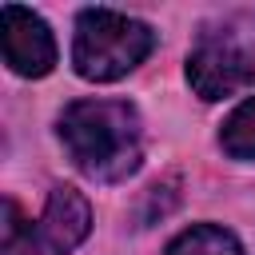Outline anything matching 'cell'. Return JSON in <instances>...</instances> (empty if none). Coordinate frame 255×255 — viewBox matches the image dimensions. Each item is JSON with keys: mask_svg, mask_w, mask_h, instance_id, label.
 <instances>
[{"mask_svg": "<svg viewBox=\"0 0 255 255\" xmlns=\"http://www.w3.org/2000/svg\"><path fill=\"white\" fill-rule=\"evenodd\" d=\"M187 84L199 100H227L255 84V60L227 36H203L187 56Z\"/></svg>", "mask_w": 255, "mask_h": 255, "instance_id": "4", "label": "cell"}, {"mask_svg": "<svg viewBox=\"0 0 255 255\" xmlns=\"http://www.w3.org/2000/svg\"><path fill=\"white\" fill-rule=\"evenodd\" d=\"M0 52H4V64L16 76H28V80L48 76L52 64H56L52 28L32 8H20V4L0 8Z\"/></svg>", "mask_w": 255, "mask_h": 255, "instance_id": "5", "label": "cell"}, {"mask_svg": "<svg viewBox=\"0 0 255 255\" xmlns=\"http://www.w3.org/2000/svg\"><path fill=\"white\" fill-rule=\"evenodd\" d=\"M151 48H155V32L128 12L84 8L76 16L72 68H76V76H84L92 84H112V80L128 76L131 68H139L147 60Z\"/></svg>", "mask_w": 255, "mask_h": 255, "instance_id": "2", "label": "cell"}, {"mask_svg": "<svg viewBox=\"0 0 255 255\" xmlns=\"http://www.w3.org/2000/svg\"><path fill=\"white\" fill-rule=\"evenodd\" d=\"M60 143L96 183L128 179L143 159L139 112L128 100H76L60 112Z\"/></svg>", "mask_w": 255, "mask_h": 255, "instance_id": "1", "label": "cell"}, {"mask_svg": "<svg viewBox=\"0 0 255 255\" xmlns=\"http://www.w3.org/2000/svg\"><path fill=\"white\" fill-rule=\"evenodd\" d=\"M88 227H92V207L68 183L48 191L44 215L36 223L24 219L12 199H4L0 255H72L88 239Z\"/></svg>", "mask_w": 255, "mask_h": 255, "instance_id": "3", "label": "cell"}, {"mask_svg": "<svg viewBox=\"0 0 255 255\" xmlns=\"http://www.w3.org/2000/svg\"><path fill=\"white\" fill-rule=\"evenodd\" d=\"M167 255H243V243L215 223H195L167 243Z\"/></svg>", "mask_w": 255, "mask_h": 255, "instance_id": "6", "label": "cell"}, {"mask_svg": "<svg viewBox=\"0 0 255 255\" xmlns=\"http://www.w3.org/2000/svg\"><path fill=\"white\" fill-rule=\"evenodd\" d=\"M219 147L231 159H255V96H247L219 128Z\"/></svg>", "mask_w": 255, "mask_h": 255, "instance_id": "7", "label": "cell"}]
</instances>
